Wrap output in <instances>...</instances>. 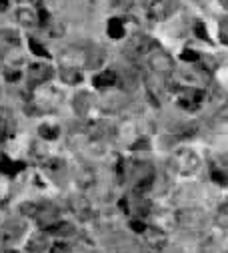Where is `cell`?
<instances>
[{"label":"cell","mask_w":228,"mask_h":253,"mask_svg":"<svg viewBox=\"0 0 228 253\" xmlns=\"http://www.w3.org/2000/svg\"><path fill=\"white\" fill-rule=\"evenodd\" d=\"M172 167L178 175L188 177V175L198 171L200 159H198L196 151H192L190 147H182V149H176L174 155H172Z\"/></svg>","instance_id":"1"},{"label":"cell","mask_w":228,"mask_h":253,"mask_svg":"<svg viewBox=\"0 0 228 253\" xmlns=\"http://www.w3.org/2000/svg\"><path fill=\"white\" fill-rule=\"evenodd\" d=\"M174 221L180 229H186V231H198L204 227L206 223V215L202 209L198 207H184V209H178L174 213Z\"/></svg>","instance_id":"2"},{"label":"cell","mask_w":228,"mask_h":253,"mask_svg":"<svg viewBox=\"0 0 228 253\" xmlns=\"http://www.w3.org/2000/svg\"><path fill=\"white\" fill-rule=\"evenodd\" d=\"M160 44L156 42V41H152L150 37H142V35H136V37H132L128 41V44H126V48H124V54H126V58L128 60H132V62H138V60H146V56L154 50V48H158Z\"/></svg>","instance_id":"3"},{"label":"cell","mask_w":228,"mask_h":253,"mask_svg":"<svg viewBox=\"0 0 228 253\" xmlns=\"http://www.w3.org/2000/svg\"><path fill=\"white\" fill-rule=\"evenodd\" d=\"M146 62H148L152 75H158V77H168V75H172V71H174V60H172V56H170L166 50H162L160 46L154 48V50L146 56Z\"/></svg>","instance_id":"4"},{"label":"cell","mask_w":228,"mask_h":253,"mask_svg":"<svg viewBox=\"0 0 228 253\" xmlns=\"http://www.w3.org/2000/svg\"><path fill=\"white\" fill-rule=\"evenodd\" d=\"M206 99V92L200 88H180L176 94V105L184 111H198Z\"/></svg>","instance_id":"5"},{"label":"cell","mask_w":228,"mask_h":253,"mask_svg":"<svg viewBox=\"0 0 228 253\" xmlns=\"http://www.w3.org/2000/svg\"><path fill=\"white\" fill-rule=\"evenodd\" d=\"M52 75H54V71L48 62H34V65H30V69H28V86L38 88V86L46 84L52 79Z\"/></svg>","instance_id":"6"},{"label":"cell","mask_w":228,"mask_h":253,"mask_svg":"<svg viewBox=\"0 0 228 253\" xmlns=\"http://www.w3.org/2000/svg\"><path fill=\"white\" fill-rule=\"evenodd\" d=\"M26 231V225L22 223V221H6V223H2V227H0V243L2 245H12L16 243Z\"/></svg>","instance_id":"7"},{"label":"cell","mask_w":228,"mask_h":253,"mask_svg":"<svg viewBox=\"0 0 228 253\" xmlns=\"http://www.w3.org/2000/svg\"><path fill=\"white\" fill-rule=\"evenodd\" d=\"M144 6L154 20H164L176 8V0H144Z\"/></svg>","instance_id":"8"},{"label":"cell","mask_w":228,"mask_h":253,"mask_svg":"<svg viewBox=\"0 0 228 253\" xmlns=\"http://www.w3.org/2000/svg\"><path fill=\"white\" fill-rule=\"evenodd\" d=\"M16 135V121L10 109L0 107V143H6Z\"/></svg>","instance_id":"9"},{"label":"cell","mask_w":228,"mask_h":253,"mask_svg":"<svg viewBox=\"0 0 228 253\" xmlns=\"http://www.w3.org/2000/svg\"><path fill=\"white\" fill-rule=\"evenodd\" d=\"M70 209H72V213H74L78 219H82V221H88V219L92 217V205H90V201H88L84 195H74V197L70 199Z\"/></svg>","instance_id":"10"},{"label":"cell","mask_w":228,"mask_h":253,"mask_svg":"<svg viewBox=\"0 0 228 253\" xmlns=\"http://www.w3.org/2000/svg\"><path fill=\"white\" fill-rule=\"evenodd\" d=\"M50 235L44 231H38L34 235H30V239L26 241V251L28 253H44L50 247Z\"/></svg>","instance_id":"11"},{"label":"cell","mask_w":228,"mask_h":253,"mask_svg":"<svg viewBox=\"0 0 228 253\" xmlns=\"http://www.w3.org/2000/svg\"><path fill=\"white\" fill-rule=\"evenodd\" d=\"M42 231L44 233H48V235H54V237H68V235H72L74 233V225L72 223H66V221H54V223H48V225H44L42 227Z\"/></svg>","instance_id":"12"},{"label":"cell","mask_w":228,"mask_h":253,"mask_svg":"<svg viewBox=\"0 0 228 253\" xmlns=\"http://www.w3.org/2000/svg\"><path fill=\"white\" fill-rule=\"evenodd\" d=\"M144 241L152 247V249H162L166 245V235H164V231H160V229H156V227H146V231H144Z\"/></svg>","instance_id":"13"},{"label":"cell","mask_w":228,"mask_h":253,"mask_svg":"<svg viewBox=\"0 0 228 253\" xmlns=\"http://www.w3.org/2000/svg\"><path fill=\"white\" fill-rule=\"evenodd\" d=\"M24 163H20V161H10L8 157H4V155H0V175H6V177H14V175H18L20 171H24Z\"/></svg>","instance_id":"14"},{"label":"cell","mask_w":228,"mask_h":253,"mask_svg":"<svg viewBox=\"0 0 228 253\" xmlns=\"http://www.w3.org/2000/svg\"><path fill=\"white\" fill-rule=\"evenodd\" d=\"M16 20L22 24V26H36L38 24V12L32 10L30 6H24V8H18L14 12Z\"/></svg>","instance_id":"15"},{"label":"cell","mask_w":228,"mask_h":253,"mask_svg":"<svg viewBox=\"0 0 228 253\" xmlns=\"http://www.w3.org/2000/svg\"><path fill=\"white\" fill-rule=\"evenodd\" d=\"M94 86L96 88H108V86H114L118 83V75L114 71H104V73H98L94 79H92Z\"/></svg>","instance_id":"16"},{"label":"cell","mask_w":228,"mask_h":253,"mask_svg":"<svg viewBox=\"0 0 228 253\" xmlns=\"http://www.w3.org/2000/svg\"><path fill=\"white\" fill-rule=\"evenodd\" d=\"M76 183H78V187H82V189H88L92 183H94V169L92 167H88V165H80L78 169H76Z\"/></svg>","instance_id":"17"},{"label":"cell","mask_w":228,"mask_h":253,"mask_svg":"<svg viewBox=\"0 0 228 253\" xmlns=\"http://www.w3.org/2000/svg\"><path fill=\"white\" fill-rule=\"evenodd\" d=\"M60 79L66 84H78L82 83V71L76 67H62L60 69Z\"/></svg>","instance_id":"18"},{"label":"cell","mask_w":228,"mask_h":253,"mask_svg":"<svg viewBox=\"0 0 228 253\" xmlns=\"http://www.w3.org/2000/svg\"><path fill=\"white\" fill-rule=\"evenodd\" d=\"M22 62H24V54H22L16 46H12V48L4 54V67H6V69H18V71H20Z\"/></svg>","instance_id":"19"},{"label":"cell","mask_w":228,"mask_h":253,"mask_svg":"<svg viewBox=\"0 0 228 253\" xmlns=\"http://www.w3.org/2000/svg\"><path fill=\"white\" fill-rule=\"evenodd\" d=\"M106 33H108V37L110 39H122L126 33H124V22L118 18V16H114V18H110L108 20V24H106Z\"/></svg>","instance_id":"20"},{"label":"cell","mask_w":228,"mask_h":253,"mask_svg":"<svg viewBox=\"0 0 228 253\" xmlns=\"http://www.w3.org/2000/svg\"><path fill=\"white\" fill-rule=\"evenodd\" d=\"M104 62V52L100 50V48H88L86 50V67H90V69H96V67H100Z\"/></svg>","instance_id":"21"},{"label":"cell","mask_w":228,"mask_h":253,"mask_svg":"<svg viewBox=\"0 0 228 253\" xmlns=\"http://www.w3.org/2000/svg\"><path fill=\"white\" fill-rule=\"evenodd\" d=\"M154 187V173H146V175H142V179L134 185V195H144V193H148L150 189Z\"/></svg>","instance_id":"22"},{"label":"cell","mask_w":228,"mask_h":253,"mask_svg":"<svg viewBox=\"0 0 228 253\" xmlns=\"http://www.w3.org/2000/svg\"><path fill=\"white\" fill-rule=\"evenodd\" d=\"M38 135L44 139V141H56L58 135H60V129L56 125H50V123H44L38 126Z\"/></svg>","instance_id":"23"},{"label":"cell","mask_w":228,"mask_h":253,"mask_svg":"<svg viewBox=\"0 0 228 253\" xmlns=\"http://www.w3.org/2000/svg\"><path fill=\"white\" fill-rule=\"evenodd\" d=\"M214 221H216V225L222 227V229H228V199L222 201L216 209V215H214Z\"/></svg>","instance_id":"24"},{"label":"cell","mask_w":228,"mask_h":253,"mask_svg":"<svg viewBox=\"0 0 228 253\" xmlns=\"http://www.w3.org/2000/svg\"><path fill=\"white\" fill-rule=\"evenodd\" d=\"M90 105H92V99H90L88 92H78V94H76V99H74V109H76V113L84 115V113L90 109Z\"/></svg>","instance_id":"25"},{"label":"cell","mask_w":228,"mask_h":253,"mask_svg":"<svg viewBox=\"0 0 228 253\" xmlns=\"http://www.w3.org/2000/svg\"><path fill=\"white\" fill-rule=\"evenodd\" d=\"M210 177H212V181L218 183V185H228V171H224V169H220V167H212Z\"/></svg>","instance_id":"26"},{"label":"cell","mask_w":228,"mask_h":253,"mask_svg":"<svg viewBox=\"0 0 228 253\" xmlns=\"http://www.w3.org/2000/svg\"><path fill=\"white\" fill-rule=\"evenodd\" d=\"M28 46H30V50L34 52L36 56H42V58H50L48 50H46V48H44V46H42V44H40L36 39H30V41H28Z\"/></svg>","instance_id":"27"},{"label":"cell","mask_w":228,"mask_h":253,"mask_svg":"<svg viewBox=\"0 0 228 253\" xmlns=\"http://www.w3.org/2000/svg\"><path fill=\"white\" fill-rule=\"evenodd\" d=\"M218 39L224 46H228V16H224L220 22H218Z\"/></svg>","instance_id":"28"},{"label":"cell","mask_w":228,"mask_h":253,"mask_svg":"<svg viewBox=\"0 0 228 253\" xmlns=\"http://www.w3.org/2000/svg\"><path fill=\"white\" fill-rule=\"evenodd\" d=\"M38 209H40V205H38V203H22V205H20V211H22V215H26V217H32V219L36 217Z\"/></svg>","instance_id":"29"},{"label":"cell","mask_w":228,"mask_h":253,"mask_svg":"<svg viewBox=\"0 0 228 253\" xmlns=\"http://www.w3.org/2000/svg\"><path fill=\"white\" fill-rule=\"evenodd\" d=\"M176 133H178V137L188 139V137H192L194 133H196V125H180L176 129Z\"/></svg>","instance_id":"30"},{"label":"cell","mask_w":228,"mask_h":253,"mask_svg":"<svg viewBox=\"0 0 228 253\" xmlns=\"http://www.w3.org/2000/svg\"><path fill=\"white\" fill-rule=\"evenodd\" d=\"M50 253H74V247L70 245V243H54L52 247H50Z\"/></svg>","instance_id":"31"},{"label":"cell","mask_w":228,"mask_h":253,"mask_svg":"<svg viewBox=\"0 0 228 253\" xmlns=\"http://www.w3.org/2000/svg\"><path fill=\"white\" fill-rule=\"evenodd\" d=\"M194 33H196V37H198V39H202V41H206V42L210 41V39H208V33H206V28H204V24H202L200 20H198L196 24H194Z\"/></svg>","instance_id":"32"},{"label":"cell","mask_w":228,"mask_h":253,"mask_svg":"<svg viewBox=\"0 0 228 253\" xmlns=\"http://www.w3.org/2000/svg\"><path fill=\"white\" fill-rule=\"evenodd\" d=\"M180 58L186 60V62H196V60H200V54L194 52V50H184V52L180 54Z\"/></svg>","instance_id":"33"},{"label":"cell","mask_w":228,"mask_h":253,"mask_svg":"<svg viewBox=\"0 0 228 253\" xmlns=\"http://www.w3.org/2000/svg\"><path fill=\"white\" fill-rule=\"evenodd\" d=\"M4 77L8 83H16L20 79V71L18 69H4Z\"/></svg>","instance_id":"34"},{"label":"cell","mask_w":228,"mask_h":253,"mask_svg":"<svg viewBox=\"0 0 228 253\" xmlns=\"http://www.w3.org/2000/svg\"><path fill=\"white\" fill-rule=\"evenodd\" d=\"M110 4H112V8H130L134 4V0H110Z\"/></svg>","instance_id":"35"},{"label":"cell","mask_w":228,"mask_h":253,"mask_svg":"<svg viewBox=\"0 0 228 253\" xmlns=\"http://www.w3.org/2000/svg\"><path fill=\"white\" fill-rule=\"evenodd\" d=\"M130 227H132V231H136V233H144L146 231V225L142 223V221L140 219H134V221H130Z\"/></svg>","instance_id":"36"},{"label":"cell","mask_w":228,"mask_h":253,"mask_svg":"<svg viewBox=\"0 0 228 253\" xmlns=\"http://www.w3.org/2000/svg\"><path fill=\"white\" fill-rule=\"evenodd\" d=\"M148 147H150V145H148V139H138L136 145H130V149H134V151H136V149H148Z\"/></svg>","instance_id":"37"},{"label":"cell","mask_w":228,"mask_h":253,"mask_svg":"<svg viewBox=\"0 0 228 253\" xmlns=\"http://www.w3.org/2000/svg\"><path fill=\"white\" fill-rule=\"evenodd\" d=\"M8 0H0V12H4V10H8Z\"/></svg>","instance_id":"38"},{"label":"cell","mask_w":228,"mask_h":253,"mask_svg":"<svg viewBox=\"0 0 228 253\" xmlns=\"http://www.w3.org/2000/svg\"><path fill=\"white\" fill-rule=\"evenodd\" d=\"M220 4H222L226 10H228V0H220Z\"/></svg>","instance_id":"39"},{"label":"cell","mask_w":228,"mask_h":253,"mask_svg":"<svg viewBox=\"0 0 228 253\" xmlns=\"http://www.w3.org/2000/svg\"><path fill=\"white\" fill-rule=\"evenodd\" d=\"M4 253H18V251H4Z\"/></svg>","instance_id":"40"}]
</instances>
